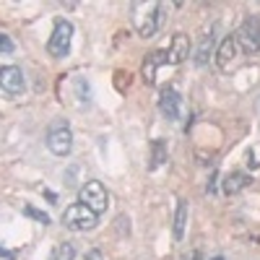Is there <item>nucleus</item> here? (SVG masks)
I'll return each instance as SVG.
<instances>
[{
	"label": "nucleus",
	"mask_w": 260,
	"mask_h": 260,
	"mask_svg": "<svg viewBox=\"0 0 260 260\" xmlns=\"http://www.w3.org/2000/svg\"><path fill=\"white\" fill-rule=\"evenodd\" d=\"M161 3H148V6H143V3H136L133 6V24H136V31L143 37V39H151L156 34V29H159V13H161Z\"/></svg>",
	"instance_id": "f257e3e1"
},
{
	"label": "nucleus",
	"mask_w": 260,
	"mask_h": 260,
	"mask_svg": "<svg viewBox=\"0 0 260 260\" xmlns=\"http://www.w3.org/2000/svg\"><path fill=\"white\" fill-rule=\"evenodd\" d=\"M62 226L71 232H91L96 226V213L86 203H73L62 213Z\"/></svg>",
	"instance_id": "f03ea898"
},
{
	"label": "nucleus",
	"mask_w": 260,
	"mask_h": 260,
	"mask_svg": "<svg viewBox=\"0 0 260 260\" xmlns=\"http://www.w3.org/2000/svg\"><path fill=\"white\" fill-rule=\"evenodd\" d=\"M71 42H73V24L71 21H57L55 31L47 42V52L52 57H65L71 52Z\"/></svg>",
	"instance_id": "7ed1b4c3"
},
{
	"label": "nucleus",
	"mask_w": 260,
	"mask_h": 260,
	"mask_svg": "<svg viewBox=\"0 0 260 260\" xmlns=\"http://www.w3.org/2000/svg\"><path fill=\"white\" fill-rule=\"evenodd\" d=\"M81 203H86L94 213H102V211H107V206H110V195H107L102 182L89 180L81 187Z\"/></svg>",
	"instance_id": "20e7f679"
},
{
	"label": "nucleus",
	"mask_w": 260,
	"mask_h": 260,
	"mask_svg": "<svg viewBox=\"0 0 260 260\" xmlns=\"http://www.w3.org/2000/svg\"><path fill=\"white\" fill-rule=\"evenodd\" d=\"M47 148L55 156H68L73 148V133L68 125H55L47 133Z\"/></svg>",
	"instance_id": "39448f33"
},
{
	"label": "nucleus",
	"mask_w": 260,
	"mask_h": 260,
	"mask_svg": "<svg viewBox=\"0 0 260 260\" xmlns=\"http://www.w3.org/2000/svg\"><path fill=\"white\" fill-rule=\"evenodd\" d=\"M234 37H237V45H240L242 52H250V55L260 52V26L255 18H247Z\"/></svg>",
	"instance_id": "423d86ee"
},
{
	"label": "nucleus",
	"mask_w": 260,
	"mask_h": 260,
	"mask_svg": "<svg viewBox=\"0 0 260 260\" xmlns=\"http://www.w3.org/2000/svg\"><path fill=\"white\" fill-rule=\"evenodd\" d=\"M159 110L167 120H180L182 117V96L177 89H172V86H167V89H161L159 94Z\"/></svg>",
	"instance_id": "0eeeda50"
},
{
	"label": "nucleus",
	"mask_w": 260,
	"mask_h": 260,
	"mask_svg": "<svg viewBox=\"0 0 260 260\" xmlns=\"http://www.w3.org/2000/svg\"><path fill=\"white\" fill-rule=\"evenodd\" d=\"M0 86L8 91V94H21L24 91V73H21V68H16V65H6L3 71H0Z\"/></svg>",
	"instance_id": "6e6552de"
},
{
	"label": "nucleus",
	"mask_w": 260,
	"mask_h": 260,
	"mask_svg": "<svg viewBox=\"0 0 260 260\" xmlns=\"http://www.w3.org/2000/svg\"><path fill=\"white\" fill-rule=\"evenodd\" d=\"M237 50H240V45H237V37H234V34L224 37V42L219 45V50H216V65H219L221 71H229V65H232L234 57H237Z\"/></svg>",
	"instance_id": "1a4fd4ad"
},
{
	"label": "nucleus",
	"mask_w": 260,
	"mask_h": 260,
	"mask_svg": "<svg viewBox=\"0 0 260 260\" xmlns=\"http://www.w3.org/2000/svg\"><path fill=\"white\" fill-rule=\"evenodd\" d=\"M190 55V39L185 34H175L172 37V45L167 50V62L169 65H180L182 60H187Z\"/></svg>",
	"instance_id": "9d476101"
},
{
	"label": "nucleus",
	"mask_w": 260,
	"mask_h": 260,
	"mask_svg": "<svg viewBox=\"0 0 260 260\" xmlns=\"http://www.w3.org/2000/svg\"><path fill=\"white\" fill-rule=\"evenodd\" d=\"M250 185H252V177H250V175H245V172H232V175L224 177L221 190H224L226 195H240V192L247 190Z\"/></svg>",
	"instance_id": "9b49d317"
},
{
	"label": "nucleus",
	"mask_w": 260,
	"mask_h": 260,
	"mask_svg": "<svg viewBox=\"0 0 260 260\" xmlns=\"http://www.w3.org/2000/svg\"><path fill=\"white\" fill-rule=\"evenodd\" d=\"M161 62H167V52H151V55H146L141 73H143V81H146L148 86L156 83V71H159Z\"/></svg>",
	"instance_id": "f8f14e48"
},
{
	"label": "nucleus",
	"mask_w": 260,
	"mask_h": 260,
	"mask_svg": "<svg viewBox=\"0 0 260 260\" xmlns=\"http://www.w3.org/2000/svg\"><path fill=\"white\" fill-rule=\"evenodd\" d=\"M187 211H190L187 201H180V203H177V211H175V240H177V242H182V240H185V229H187Z\"/></svg>",
	"instance_id": "ddd939ff"
},
{
	"label": "nucleus",
	"mask_w": 260,
	"mask_h": 260,
	"mask_svg": "<svg viewBox=\"0 0 260 260\" xmlns=\"http://www.w3.org/2000/svg\"><path fill=\"white\" fill-rule=\"evenodd\" d=\"M167 161V143L164 141H154L151 143V169H159Z\"/></svg>",
	"instance_id": "4468645a"
},
{
	"label": "nucleus",
	"mask_w": 260,
	"mask_h": 260,
	"mask_svg": "<svg viewBox=\"0 0 260 260\" xmlns=\"http://www.w3.org/2000/svg\"><path fill=\"white\" fill-rule=\"evenodd\" d=\"M211 50H213V37L208 34V37H203L198 52H195V62H198V65H206V62H208V57H211Z\"/></svg>",
	"instance_id": "2eb2a0df"
},
{
	"label": "nucleus",
	"mask_w": 260,
	"mask_h": 260,
	"mask_svg": "<svg viewBox=\"0 0 260 260\" xmlns=\"http://www.w3.org/2000/svg\"><path fill=\"white\" fill-rule=\"evenodd\" d=\"M76 257V247L71 242H62V245H55L50 260H73Z\"/></svg>",
	"instance_id": "dca6fc26"
},
{
	"label": "nucleus",
	"mask_w": 260,
	"mask_h": 260,
	"mask_svg": "<svg viewBox=\"0 0 260 260\" xmlns=\"http://www.w3.org/2000/svg\"><path fill=\"white\" fill-rule=\"evenodd\" d=\"M24 213H26V216H31V219H37L42 226H47V224H50V216H47L45 211L34 208V206H24Z\"/></svg>",
	"instance_id": "f3484780"
},
{
	"label": "nucleus",
	"mask_w": 260,
	"mask_h": 260,
	"mask_svg": "<svg viewBox=\"0 0 260 260\" xmlns=\"http://www.w3.org/2000/svg\"><path fill=\"white\" fill-rule=\"evenodd\" d=\"M247 167H250V169L260 167V146H252V148L247 151Z\"/></svg>",
	"instance_id": "a211bd4d"
},
{
	"label": "nucleus",
	"mask_w": 260,
	"mask_h": 260,
	"mask_svg": "<svg viewBox=\"0 0 260 260\" xmlns=\"http://www.w3.org/2000/svg\"><path fill=\"white\" fill-rule=\"evenodd\" d=\"M0 50H3L6 55H8V52H13V42H11V37H8V34H0Z\"/></svg>",
	"instance_id": "6ab92c4d"
},
{
	"label": "nucleus",
	"mask_w": 260,
	"mask_h": 260,
	"mask_svg": "<svg viewBox=\"0 0 260 260\" xmlns=\"http://www.w3.org/2000/svg\"><path fill=\"white\" fill-rule=\"evenodd\" d=\"M86 260H104V255L99 250H89V252H86Z\"/></svg>",
	"instance_id": "aec40b11"
},
{
	"label": "nucleus",
	"mask_w": 260,
	"mask_h": 260,
	"mask_svg": "<svg viewBox=\"0 0 260 260\" xmlns=\"http://www.w3.org/2000/svg\"><path fill=\"white\" fill-rule=\"evenodd\" d=\"M190 260H201V255H198V252H195V255H192V257H190Z\"/></svg>",
	"instance_id": "412c9836"
},
{
	"label": "nucleus",
	"mask_w": 260,
	"mask_h": 260,
	"mask_svg": "<svg viewBox=\"0 0 260 260\" xmlns=\"http://www.w3.org/2000/svg\"><path fill=\"white\" fill-rule=\"evenodd\" d=\"M211 260H224V257H221V255H216V257H211Z\"/></svg>",
	"instance_id": "4be33fe9"
}]
</instances>
